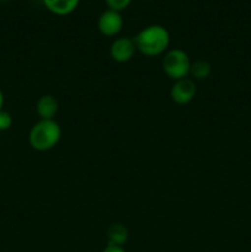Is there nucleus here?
<instances>
[{"mask_svg": "<svg viewBox=\"0 0 251 252\" xmlns=\"http://www.w3.org/2000/svg\"><path fill=\"white\" fill-rule=\"evenodd\" d=\"M137 51L148 57L162 54L170 44V33L161 25L144 27L134 38Z\"/></svg>", "mask_w": 251, "mask_h": 252, "instance_id": "f257e3e1", "label": "nucleus"}, {"mask_svg": "<svg viewBox=\"0 0 251 252\" xmlns=\"http://www.w3.org/2000/svg\"><path fill=\"white\" fill-rule=\"evenodd\" d=\"M62 130L54 120H41L30 132V144L38 152H47L58 144Z\"/></svg>", "mask_w": 251, "mask_h": 252, "instance_id": "f03ea898", "label": "nucleus"}, {"mask_svg": "<svg viewBox=\"0 0 251 252\" xmlns=\"http://www.w3.org/2000/svg\"><path fill=\"white\" fill-rule=\"evenodd\" d=\"M162 68L166 75L174 80H181L189 74L191 61L188 54L182 49H171L167 52L162 61Z\"/></svg>", "mask_w": 251, "mask_h": 252, "instance_id": "7ed1b4c3", "label": "nucleus"}, {"mask_svg": "<svg viewBox=\"0 0 251 252\" xmlns=\"http://www.w3.org/2000/svg\"><path fill=\"white\" fill-rule=\"evenodd\" d=\"M197 93L196 84L191 79H181V80H176L172 85L170 95L174 102L177 105H187L191 102L194 98Z\"/></svg>", "mask_w": 251, "mask_h": 252, "instance_id": "20e7f679", "label": "nucleus"}, {"mask_svg": "<svg viewBox=\"0 0 251 252\" xmlns=\"http://www.w3.org/2000/svg\"><path fill=\"white\" fill-rule=\"evenodd\" d=\"M123 26V19L121 12L115 10H106L98 17V30L103 36L113 37L120 33Z\"/></svg>", "mask_w": 251, "mask_h": 252, "instance_id": "39448f33", "label": "nucleus"}, {"mask_svg": "<svg viewBox=\"0 0 251 252\" xmlns=\"http://www.w3.org/2000/svg\"><path fill=\"white\" fill-rule=\"evenodd\" d=\"M137 46H135L134 39L128 38V37H121L115 39L111 44L110 53L113 61L118 63H126L129 62L134 57Z\"/></svg>", "mask_w": 251, "mask_h": 252, "instance_id": "423d86ee", "label": "nucleus"}, {"mask_svg": "<svg viewBox=\"0 0 251 252\" xmlns=\"http://www.w3.org/2000/svg\"><path fill=\"white\" fill-rule=\"evenodd\" d=\"M80 0H43L44 6L53 14L65 16L78 7Z\"/></svg>", "mask_w": 251, "mask_h": 252, "instance_id": "0eeeda50", "label": "nucleus"}, {"mask_svg": "<svg viewBox=\"0 0 251 252\" xmlns=\"http://www.w3.org/2000/svg\"><path fill=\"white\" fill-rule=\"evenodd\" d=\"M58 101L52 95H44L37 102V112L41 120H53L58 112Z\"/></svg>", "mask_w": 251, "mask_h": 252, "instance_id": "6e6552de", "label": "nucleus"}, {"mask_svg": "<svg viewBox=\"0 0 251 252\" xmlns=\"http://www.w3.org/2000/svg\"><path fill=\"white\" fill-rule=\"evenodd\" d=\"M108 244L111 245L123 246L128 240V230L122 224H112L107 229Z\"/></svg>", "mask_w": 251, "mask_h": 252, "instance_id": "1a4fd4ad", "label": "nucleus"}, {"mask_svg": "<svg viewBox=\"0 0 251 252\" xmlns=\"http://www.w3.org/2000/svg\"><path fill=\"white\" fill-rule=\"evenodd\" d=\"M212 73V66L208 62L206 61H196L194 63H191V69L189 74L197 80H203L207 79Z\"/></svg>", "mask_w": 251, "mask_h": 252, "instance_id": "9d476101", "label": "nucleus"}, {"mask_svg": "<svg viewBox=\"0 0 251 252\" xmlns=\"http://www.w3.org/2000/svg\"><path fill=\"white\" fill-rule=\"evenodd\" d=\"M105 1L111 10L121 12L122 10L127 9V7L129 6L132 0H105Z\"/></svg>", "mask_w": 251, "mask_h": 252, "instance_id": "9b49d317", "label": "nucleus"}, {"mask_svg": "<svg viewBox=\"0 0 251 252\" xmlns=\"http://www.w3.org/2000/svg\"><path fill=\"white\" fill-rule=\"evenodd\" d=\"M12 126V117L9 112L0 111V130H7Z\"/></svg>", "mask_w": 251, "mask_h": 252, "instance_id": "f8f14e48", "label": "nucleus"}, {"mask_svg": "<svg viewBox=\"0 0 251 252\" xmlns=\"http://www.w3.org/2000/svg\"><path fill=\"white\" fill-rule=\"evenodd\" d=\"M102 252H126L123 246H117V245H111L108 244L105 249H103Z\"/></svg>", "mask_w": 251, "mask_h": 252, "instance_id": "ddd939ff", "label": "nucleus"}, {"mask_svg": "<svg viewBox=\"0 0 251 252\" xmlns=\"http://www.w3.org/2000/svg\"><path fill=\"white\" fill-rule=\"evenodd\" d=\"M2 106H4V94H2L1 89H0V111L2 110Z\"/></svg>", "mask_w": 251, "mask_h": 252, "instance_id": "4468645a", "label": "nucleus"}, {"mask_svg": "<svg viewBox=\"0 0 251 252\" xmlns=\"http://www.w3.org/2000/svg\"><path fill=\"white\" fill-rule=\"evenodd\" d=\"M144 1H149V0H144Z\"/></svg>", "mask_w": 251, "mask_h": 252, "instance_id": "2eb2a0df", "label": "nucleus"}]
</instances>
